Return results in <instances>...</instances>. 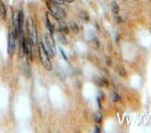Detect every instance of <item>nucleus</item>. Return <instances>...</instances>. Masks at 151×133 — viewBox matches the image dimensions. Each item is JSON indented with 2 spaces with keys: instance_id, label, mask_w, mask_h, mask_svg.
<instances>
[{
  "instance_id": "1",
  "label": "nucleus",
  "mask_w": 151,
  "mask_h": 133,
  "mask_svg": "<svg viewBox=\"0 0 151 133\" xmlns=\"http://www.w3.org/2000/svg\"><path fill=\"white\" fill-rule=\"evenodd\" d=\"M26 29L28 32V39L33 43V44L35 46L37 44V31L35 27V23H34L33 20L29 17L26 21Z\"/></svg>"
},
{
  "instance_id": "2",
  "label": "nucleus",
  "mask_w": 151,
  "mask_h": 133,
  "mask_svg": "<svg viewBox=\"0 0 151 133\" xmlns=\"http://www.w3.org/2000/svg\"><path fill=\"white\" fill-rule=\"evenodd\" d=\"M46 5H47V8L50 11V13L53 14L56 18L60 20H63L66 18V11L61 7H60V5L52 2L51 0H47Z\"/></svg>"
},
{
  "instance_id": "3",
  "label": "nucleus",
  "mask_w": 151,
  "mask_h": 133,
  "mask_svg": "<svg viewBox=\"0 0 151 133\" xmlns=\"http://www.w3.org/2000/svg\"><path fill=\"white\" fill-rule=\"evenodd\" d=\"M42 44L44 46L45 52L47 53V55L50 57L55 56L56 47H55V43H54L53 37H52L51 34H46L44 38V41L42 42Z\"/></svg>"
},
{
  "instance_id": "4",
  "label": "nucleus",
  "mask_w": 151,
  "mask_h": 133,
  "mask_svg": "<svg viewBox=\"0 0 151 133\" xmlns=\"http://www.w3.org/2000/svg\"><path fill=\"white\" fill-rule=\"evenodd\" d=\"M39 57H40V60H41L44 68L46 69V70L50 71L53 66H52V62L50 60V56L45 52L42 43L39 45Z\"/></svg>"
},
{
  "instance_id": "5",
  "label": "nucleus",
  "mask_w": 151,
  "mask_h": 133,
  "mask_svg": "<svg viewBox=\"0 0 151 133\" xmlns=\"http://www.w3.org/2000/svg\"><path fill=\"white\" fill-rule=\"evenodd\" d=\"M18 38L15 31L13 30L9 34V44H8V53L9 55H13L16 47V39Z\"/></svg>"
},
{
  "instance_id": "6",
  "label": "nucleus",
  "mask_w": 151,
  "mask_h": 133,
  "mask_svg": "<svg viewBox=\"0 0 151 133\" xmlns=\"http://www.w3.org/2000/svg\"><path fill=\"white\" fill-rule=\"evenodd\" d=\"M7 16V8H6L4 3L0 0V20H2Z\"/></svg>"
},
{
  "instance_id": "7",
  "label": "nucleus",
  "mask_w": 151,
  "mask_h": 133,
  "mask_svg": "<svg viewBox=\"0 0 151 133\" xmlns=\"http://www.w3.org/2000/svg\"><path fill=\"white\" fill-rule=\"evenodd\" d=\"M69 30H72L74 33H77L79 32L78 25L75 22H73V21H71V22L69 23Z\"/></svg>"
},
{
  "instance_id": "8",
  "label": "nucleus",
  "mask_w": 151,
  "mask_h": 133,
  "mask_svg": "<svg viewBox=\"0 0 151 133\" xmlns=\"http://www.w3.org/2000/svg\"><path fill=\"white\" fill-rule=\"evenodd\" d=\"M111 10H112V12L114 14H118L119 13V11H120V7H119V5L117 2H115V1H112L111 3Z\"/></svg>"
},
{
  "instance_id": "9",
  "label": "nucleus",
  "mask_w": 151,
  "mask_h": 133,
  "mask_svg": "<svg viewBox=\"0 0 151 133\" xmlns=\"http://www.w3.org/2000/svg\"><path fill=\"white\" fill-rule=\"evenodd\" d=\"M59 40H60V41L62 44H67V41H66V39H65V37H64V33L60 32V33L59 34Z\"/></svg>"
},
{
  "instance_id": "10",
  "label": "nucleus",
  "mask_w": 151,
  "mask_h": 133,
  "mask_svg": "<svg viewBox=\"0 0 151 133\" xmlns=\"http://www.w3.org/2000/svg\"><path fill=\"white\" fill-rule=\"evenodd\" d=\"M111 98H112V100H113L114 102H117V101L120 100V96H119V94H116V92H114V91L111 94Z\"/></svg>"
},
{
  "instance_id": "11",
  "label": "nucleus",
  "mask_w": 151,
  "mask_h": 133,
  "mask_svg": "<svg viewBox=\"0 0 151 133\" xmlns=\"http://www.w3.org/2000/svg\"><path fill=\"white\" fill-rule=\"evenodd\" d=\"M60 52H61V54H62V56H64V59H66V60H67V56H65V54H64V52H63V51H62V49H60Z\"/></svg>"
},
{
  "instance_id": "12",
  "label": "nucleus",
  "mask_w": 151,
  "mask_h": 133,
  "mask_svg": "<svg viewBox=\"0 0 151 133\" xmlns=\"http://www.w3.org/2000/svg\"><path fill=\"white\" fill-rule=\"evenodd\" d=\"M64 2H67V3H72V2H74V0H64Z\"/></svg>"
}]
</instances>
